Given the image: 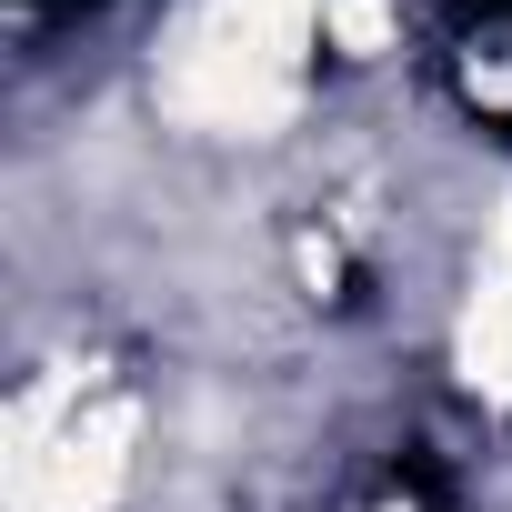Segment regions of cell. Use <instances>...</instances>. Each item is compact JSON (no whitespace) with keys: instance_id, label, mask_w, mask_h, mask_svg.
Wrapping results in <instances>:
<instances>
[{"instance_id":"1","label":"cell","mask_w":512,"mask_h":512,"mask_svg":"<svg viewBox=\"0 0 512 512\" xmlns=\"http://www.w3.org/2000/svg\"><path fill=\"white\" fill-rule=\"evenodd\" d=\"M312 11H332V0H211L171 61V101L231 131L292 111V61H302Z\"/></svg>"},{"instance_id":"2","label":"cell","mask_w":512,"mask_h":512,"mask_svg":"<svg viewBox=\"0 0 512 512\" xmlns=\"http://www.w3.org/2000/svg\"><path fill=\"white\" fill-rule=\"evenodd\" d=\"M462 372L512 402V251H502V272L482 282V302H472V322H462Z\"/></svg>"},{"instance_id":"3","label":"cell","mask_w":512,"mask_h":512,"mask_svg":"<svg viewBox=\"0 0 512 512\" xmlns=\"http://www.w3.org/2000/svg\"><path fill=\"white\" fill-rule=\"evenodd\" d=\"M322 21H332V41H342V51H362V61L392 41V11H382V0H332Z\"/></svg>"}]
</instances>
